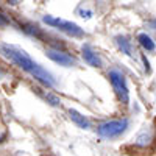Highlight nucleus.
<instances>
[{
	"mask_svg": "<svg viewBox=\"0 0 156 156\" xmlns=\"http://www.w3.org/2000/svg\"><path fill=\"white\" fill-rule=\"evenodd\" d=\"M115 44L119 45V48L122 50V53L131 56V44H129L128 37H125V36H117V37H115Z\"/></svg>",
	"mask_w": 156,
	"mask_h": 156,
	"instance_id": "nucleus-9",
	"label": "nucleus"
},
{
	"mask_svg": "<svg viewBox=\"0 0 156 156\" xmlns=\"http://www.w3.org/2000/svg\"><path fill=\"white\" fill-rule=\"evenodd\" d=\"M0 53L3 56H6L9 61H12L16 66H19L22 70L28 72L33 78H36V80L41 81L42 84H45L48 87L55 86V80H53V76H51V73H48L42 66H39L36 61H33L25 50H22L16 45L0 44Z\"/></svg>",
	"mask_w": 156,
	"mask_h": 156,
	"instance_id": "nucleus-1",
	"label": "nucleus"
},
{
	"mask_svg": "<svg viewBox=\"0 0 156 156\" xmlns=\"http://www.w3.org/2000/svg\"><path fill=\"white\" fill-rule=\"evenodd\" d=\"M128 126V120L126 119H122V120H109V122H105L101 123L98 128H97V133L101 136V137H106V139H114L117 136H120Z\"/></svg>",
	"mask_w": 156,
	"mask_h": 156,
	"instance_id": "nucleus-4",
	"label": "nucleus"
},
{
	"mask_svg": "<svg viewBox=\"0 0 156 156\" xmlns=\"http://www.w3.org/2000/svg\"><path fill=\"white\" fill-rule=\"evenodd\" d=\"M83 58H84V61L89 64V66H92V67H101L100 56L89 45H84L83 47Z\"/></svg>",
	"mask_w": 156,
	"mask_h": 156,
	"instance_id": "nucleus-6",
	"label": "nucleus"
},
{
	"mask_svg": "<svg viewBox=\"0 0 156 156\" xmlns=\"http://www.w3.org/2000/svg\"><path fill=\"white\" fill-rule=\"evenodd\" d=\"M44 23L50 25V27H53V28H58L64 33H67L69 36H73V37H81L84 36V31L78 27L76 23L73 22H69V20H64V19H59V17H53V16H44L42 17Z\"/></svg>",
	"mask_w": 156,
	"mask_h": 156,
	"instance_id": "nucleus-2",
	"label": "nucleus"
},
{
	"mask_svg": "<svg viewBox=\"0 0 156 156\" xmlns=\"http://www.w3.org/2000/svg\"><path fill=\"white\" fill-rule=\"evenodd\" d=\"M6 23V19L2 16V14H0V27H2V25H5Z\"/></svg>",
	"mask_w": 156,
	"mask_h": 156,
	"instance_id": "nucleus-11",
	"label": "nucleus"
},
{
	"mask_svg": "<svg viewBox=\"0 0 156 156\" xmlns=\"http://www.w3.org/2000/svg\"><path fill=\"white\" fill-rule=\"evenodd\" d=\"M47 56L53 61V62L59 64V66H64V67H72V66H75V58L70 56L69 53H64V51H61V50L48 48V50H47Z\"/></svg>",
	"mask_w": 156,
	"mask_h": 156,
	"instance_id": "nucleus-5",
	"label": "nucleus"
},
{
	"mask_svg": "<svg viewBox=\"0 0 156 156\" xmlns=\"http://www.w3.org/2000/svg\"><path fill=\"white\" fill-rule=\"evenodd\" d=\"M108 78H109V81L112 84V89L115 90L119 100L123 103V105H126V103L129 101V90H128V86H126L125 75L122 72H119V70L112 69V70H109Z\"/></svg>",
	"mask_w": 156,
	"mask_h": 156,
	"instance_id": "nucleus-3",
	"label": "nucleus"
},
{
	"mask_svg": "<svg viewBox=\"0 0 156 156\" xmlns=\"http://www.w3.org/2000/svg\"><path fill=\"white\" fill-rule=\"evenodd\" d=\"M137 41H139V44L144 47L145 50H148V51H153L154 48H156V45H154V41L147 34V33H140L139 36H137Z\"/></svg>",
	"mask_w": 156,
	"mask_h": 156,
	"instance_id": "nucleus-8",
	"label": "nucleus"
},
{
	"mask_svg": "<svg viewBox=\"0 0 156 156\" xmlns=\"http://www.w3.org/2000/svg\"><path fill=\"white\" fill-rule=\"evenodd\" d=\"M2 139H3V136H2V137H0V140H2Z\"/></svg>",
	"mask_w": 156,
	"mask_h": 156,
	"instance_id": "nucleus-13",
	"label": "nucleus"
},
{
	"mask_svg": "<svg viewBox=\"0 0 156 156\" xmlns=\"http://www.w3.org/2000/svg\"><path fill=\"white\" fill-rule=\"evenodd\" d=\"M90 14H92L90 11H81V17H86V19H89V17H90Z\"/></svg>",
	"mask_w": 156,
	"mask_h": 156,
	"instance_id": "nucleus-10",
	"label": "nucleus"
},
{
	"mask_svg": "<svg viewBox=\"0 0 156 156\" xmlns=\"http://www.w3.org/2000/svg\"><path fill=\"white\" fill-rule=\"evenodd\" d=\"M17 2H19V0H8L9 5H17Z\"/></svg>",
	"mask_w": 156,
	"mask_h": 156,
	"instance_id": "nucleus-12",
	"label": "nucleus"
},
{
	"mask_svg": "<svg viewBox=\"0 0 156 156\" xmlns=\"http://www.w3.org/2000/svg\"><path fill=\"white\" fill-rule=\"evenodd\" d=\"M69 115H70L72 122H73L75 125H78L80 128H83V129H87V128L90 126L89 120L86 119V117H84L83 114H80V112H78V111H75V109H69Z\"/></svg>",
	"mask_w": 156,
	"mask_h": 156,
	"instance_id": "nucleus-7",
	"label": "nucleus"
}]
</instances>
